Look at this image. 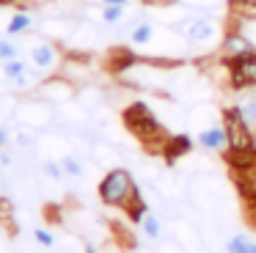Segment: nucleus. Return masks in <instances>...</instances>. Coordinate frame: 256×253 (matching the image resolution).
Returning <instances> with one entry per match:
<instances>
[{
  "mask_svg": "<svg viewBox=\"0 0 256 253\" xmlns=\"http://www.w3.org/2000/svg\"><path fill=\"white\" fill-rule=\"evenodd\" d=\"M100 201L130 212L144 198H140V187L135 184V176L127 168H110L105 174V179L100 182Z\"/></svg>",
  "mask_w": 256,
  "mask_h": 253,
  "instance_id": "nucleus-1",
  "label": "nucleus"
},
{
  "mask_svg": "<svg viewBox=\"0 0 256 253\" xmlns=\"http://www.w3.org/2000/svg\"><path fill=\"white\" fill-rule=\"evenodd\" d=\"M124 124H127V130H132V135H138V140H144L146 146H154L157 140L162 143V138H166L160 118H157V116L152 113V108L144 102H135L124 110ZM162 146H166V143H162Z\"/></svg>",
  "mask_w": 256,
  "mask_h": 253,
  "instance_id": "nucleus-2",
  "label": "nucleus"
},
{
  "mask_svg": "<svg viewBox=\"0 0 256 253\" xmlns=\"http://www.w3.org/2000/svg\"><path fill=\"white\" fill-rule=\"evenodd\" d=\"M14 118L17 124H22L25 130H44V126L52 124V110H50V102L44 99H28V102L17 104L14 110Z\"/></svg>",
  "mask_w": 256,
  "mask_h": 253,
  "instance_id": "nucleus-3",
  "label": "nucleus"
},
{
  "mask_svg": "<svg viewBox=\"0 0 256 253\" xmlns=\"http://www.w3.org/2000/svg\"><path fill=\"white\" fill-rule=\"evenodd\" d=\"M223 126H226V132H228V148H250V146H256L254 132H250V124L242 118L240 108L223 110Z\"/></svg>",
  "mask_w": 256,
  "mask_h": 253,
  "instance_id": "nucleus-4",
  "label": "nucleus"
},
{
  "mask_svg": "<svg viewBox=\"0 0 256 253\" xmlns=\"http://www.w3.org/2000/svg\"><path fill=\"white\" fill-rule=\"evenodd\" d=\"M28 55H30V64L36 66L39 72H56L61 66V52L58 47L50 42V38H34L28 47Z\"/></svg>",
  "mask_w": 256,
  "mask_h": 253,
  "instance_id": "nucleus-5",
  "label": "nucleus"
},
{
  "mask_svg": "<svg viewBox=\"0 0 256 253\" xmlns=\"http://www.w3.org/2000/svg\"><path fill=\"white\" fill-rule=\"evenodd\" d=\"M36 96L44 99L50 104H66L74 99V82L66 77H50V80H42V86L36 88Z\"/></svg>",
  "mask_w": 256,
  "mask_h": 253,
  "instance_id": "nucleus-6",
  "label": "nucleus"
},
{
  "mask_svg": "<svg viewBox=\"0 0 256 253\" xmlns=\"http://www.w3.org/2000/svg\"><path fill=\"white\" fill-rule=\"evenodd\" d=\"M176 30H182L184 38H188L190 44H196V47L210 44V42L218 38V25H215V20H210V16H193V20L184 22V28L179 25Z\"/></svg>",
  "mask_w": 256,
  "mask_h": 253,
  "instance_id": "nucleus-7",
  "label": "nucleus"
},
{
  "mask_svg": "<svg viewBox=\"0 0 256 253\" xmlns=\"http://www.w3.org/2000/svg\"><path fill=\"white\" fill-rule=\"evenodd\" d=\"M232 86L237 91L256 86V52H248L242 58L232 60Z\"/></svg>",
  "mask_w": 256,
  "mask_h": 253,
  "instance_id": "nucleus-8",
  "label": "nucleus"
},
{
  "mask_svg": "<svg viewBox=\"0 0 256 253\" xmlns=\"http://www.w3.org/2000/svg\"><path fill=\"white\" fill-rule=\"evenodd\" d=\"M226 162L234 174H254L256 170V146L250 148H226Z\"/></svg>",
  "mask_w": 256,
  "mask_h": 253,
  "instance_id": "nucleus-9",
  "label": "nucleus"
},
{
  "mask_svg": "<svg viewBox=\"0 0 256 253\" xmlns=\"http://www.w3.org/2000/svg\"><path fill=\"white\" fill-rule=\"evenodd\" d=\"M198 146L206 148V152H223L228 148V132L223 124H212L206 130L198 132Z\"/></svg>",
  "mask_w": 256,
  "mask_h": 253,
  "instance_id": "nucleus-10",
  "label": "nucleus"
},
{
  "mask_svg": "<svg viewBox=\"0 0 256 253\" xmlns=\"http://www.w3.org/2000/svg\"><path fill=\"white\" fill-rule=\"evenodd\" d=\"M223 52H226L228 60H234V58H242V55L254 52V44L242 33H226V38H223Z\"/></svg>",
  "mask_w": 256,
  "mask_h": 253,
  "instance_id": "nucleus-11",
  "label": "nucleus"
},
{
  "mask_svg": "<svg viewBox=\"0 0 256 253\" xmlns=\"http://www.w3.org/2000/svg\"><path fill=\"white\" fill-rule=\"evenodd\" d=\"M30 28H34V16H30L28 11H14L6 22V36H22Z\"/></svg>",
  "mask_w": 256,
  "mask_h": 253,
  "instance_id": "nucleus-12",
  "label": "nucleus"
},
{
  "mask_svg": "<svg viewBox=\"0 0 256 253\" xmlns=\"http://www.w3.org/2000/svg\"><path fill=\"white\" fill-rule=\"evenodd\" d=\"M154 25H152V22H135V28L132 30H130V42L135 44V47H146V44H152L154 42Z\"/></svg>",
  "mask_w": 256,
  "mask_h": 253,
  "instance_id": "nucleus-13",
  "label": "nucleus"
},
{
  "mask_svg": "<svg viewBox=\"0 0 256 253\" xmlns=\"http://www.w3.org/2000/svg\"><path fill=\"white\" fill-rule=\"evenodd\" d=\"M30 66L34 64H28V60H22V58H12V60L3 64V77H6L8 82H17L20 77H25L30 72Z\"/></svg>",
  "mask_w": 256,
  "mask_h": 253,
  "instance_id": "nucleus-14",
  "label": "nucleus"
},
{
  "mask_svg": "<svg viewBox=\"0 0 256 253\" xmlns=\"http://www.w3.org/2000/svg\"><path fill=\"white\" fill-rule=\"evenodd\" d=\"M140 231L146 234V240H152V242H160V236H162V226H160V218L157 214H146L144 220H140Z\"/></svg>",
  "mask_w": 256,
  "mask_h": 253,
  "instance_id": "nucleus-15",
  "label": "nucleus"
},
{
  "mask_svg": "<svg viewBox=\"0 0 256 253\" xmlns=\"http://www.w3.org/2000/svg\"><path fill=\"white\" fill-rule=\"evenodd\" d=\"M226 253H256V240H248L245 234H237L226 242Z\"/></svg>",
  "mask_w": 256,
  "mask_h": 253,
  "instance_id": "nucleus-16",
  "label": "nucleus"
},
{
  "mask_svg": "<svg viewBox=\"0 0 256 253\" xmlns=\"http://www.w3.org/2000/svg\"><path fill=\"white\" fill-rule=\"evenodd\" d=\"M61 165H64V170H66V176H72V179H80V176L86 174L83 160H80L78 154H72V152H66L61 157Z\"/></svg>",
  "mask_w": 256,
  "mask_h": 253,
  "instance_id": "nucleus-17",
  "label": "nucleus"
},
{
  "mask_svg": "<svg viewBox=\"0 0 256 253\" xmlns=\"http://www.w3.org/2000/svg\"><path fill=\"white\" fill-rule=\"evenodd\" d=\"M162 152L168 154V160H171V157H179V154H188V152H190V138H184V135L171 138V140L162 146Z\"/></svg>",
  "mask_w": 256,
  "mask_h": 253,
  "instance_id": "nucleus-18",
  "label": "nucleus"
},
{
  "mask_svg": "<svg viewBox=\"0 0 256 253\" xmlns=\"http://www.w3.org/2000/svg\"><path fill=\"white\" fill-rule=\"evenodd\" d=\"M124 8L127 6H102V22L105 25H118L124 20Z\"/></svg>",
  "mask_w": 256,
  "mask_h": 253,
  "instance_id": "nucleus-19",
  "label": "nucleus"
},
{
  "mask_svg": "<svg viewBox=\"0 0 256 253\" xmlns=\"http://www.w3.org/2000/svg\"><path fill=\"white\" fill-rule=\"evenodd\" d=\"M42 170H44V174L50 176L52 182H61L64 176H66V170H64L61 160H44V162H42Z\"/></svg>",
  "mask_w": 256,
  "mask_h": 253,
  "instance_id": "nucleus-20",
  "label": "nucleus"
},
{
  "mask_svg": "<svg viewBox=\"0 0 256 253\" xmlns=\"http://www.w3.org/2000/svg\"><path fill=\"white\" fill-rule=\"evenodd\" d=\"M12 58H20V47L12 38H0V64H6Z\"/></svg>",
  "mask_w": 256,
  "mask_h": 253,
  "instance_id": "nucleus-21",
  "label": "nucleus"
},
{
  "mask_svg": "<svg viewBox=\"0 0 256 253\" xmlns=\"http://www.w3.org/2000/svg\"><path fill=\"white\" fill-rule=\"evenodd\" d=\"M240 113H242V118L248 121L250 126H256V99H248V102L240 104Z\"/></svg>",
  "mask_w": 256,
  "mask_h": 253,
  "instance_id": "nucleus-22",
  "label": "nucleus"
},
{
  "mask_svg": "<svg viewBox=\"0 0 256 253\" xmlns=\"http://www.w3.org/2000/svg\"><path fill=\"white\" fill-rule=\"evenodd\" d=\"M14 218V206L8 198H0V226H8Z\"/></svg>",
  "mask_w": 256,
  "mask_h": 253,
  "instance_id": "nucleus-23",
  "label": "nucleus"
},
{
  "mask_svg": "<svg viewBox=\"0 0 256 253\" xmlns=\"http://www.w3.org/2000/svg\"><path fill=\"white\" fill-rule=\"evenodd\" d=\"M34 236H36V242H39L42 248H52V245H56V236H52L47 228H36Z\"/></svg>",
  "mask_w": 256,
  "mask_h": 253,
  "instance_id": "nucleus-24",
  "label": "nucleus"
},
{
  "mask_svg": "<svg viewBox=\"0 0 256 253\" xmlns=\"http://www.w3.org/2000/svg\"><path fill=\"white\" fill-rule=\"evenodd\" d=\"M237 8H242L248 16H256V0H234Z\"/></svg>",
  "mask_w": 256,
  "mask_h": 253,
  "instance_id": "nucleus-25",
  "label": "nucleus"
},
{
  "mask_svg": "<svg viewBox=\"0 0 256 253\" xmlns=\"http://www.w3.org/2000/svg\"><path fill=\"white\" fill-rule=\"evenodd\" d=\"M12 143V132H8L6 124H0V148H6Z\"/></svg>",
  "mask_w": 256,
  "mask_h": 253,
  "instance_id": "nucleus-26",
  "label": "nucleus"
},
{
  "mask_svg": "<svg viewBox=\"0 0 256 253\" xmlns=\"http://www.w3.org/2000/svg\"><path fill=\"white\" fill-rule=\"evenodd\" d=\"M144 3L146 6H160V8H162V6H174L176 0H144Z\"/></svg>",
  "mask_w": 256,
  "mask_h": 253,
  "instance_id": "nucleus-27",
  "label": "nucleus"
},
{
  "mask_svg": "<svg viewBox=\"0 0 256 253\" xmlns=\"http://www.w3.org/2000/svg\"><path fill=\"white\" fill-rule=\"evenodd\" d=\"M25 6H50L52 0H22Z\"/></svg>",
  "mask_w": 256,
  "mask_h": 253,
  "instance_id": "nucleus-28",
  "label": "nucleus"
},
{
  "mask_svg": "<svg viewBox=\"0 0 256 253\" xmlns=\"http://www.w3.org/2000/svg\"><path fill=\"white\" fill-rule=\"evenodd\" d=\"M102 6H130V0H102Z\"/></svg>",
  "mask_w": 256,
  "mask_h": 253,
  "instance_id": "nucleus-29",
  "label": "nucleus"
},
{
  "mask_svg": "<svg viewBox=\"0 0 256 253\" xmlns=\"http://www.w3.org/2000/svg\"><path fill=\"white\" fill-rule=\"evenodd\" d=\"M86 253H100V250H96V248L91 245V242H86Z\"/></svg>",
  "mask_w": 256,
  "mask_h": 253,
  "instance_id": "nucleus-30",
  "label": "nucleus"
},
{
  "mask_svg": "<svg viewBox=\"0 0 256 253\" xmlns=\"http://www.w3.org/2000/svg\"><path fill=\"white\" fill-rule=\"evenodd\" d=\"M8 3H14V0H0V6H8Z\"/></svg>",
  "mask_w": 256,
  "mask_h": 253,
  "instance_id": "nucleus-31",
  "label": "nucleus"
}]
</instances>
